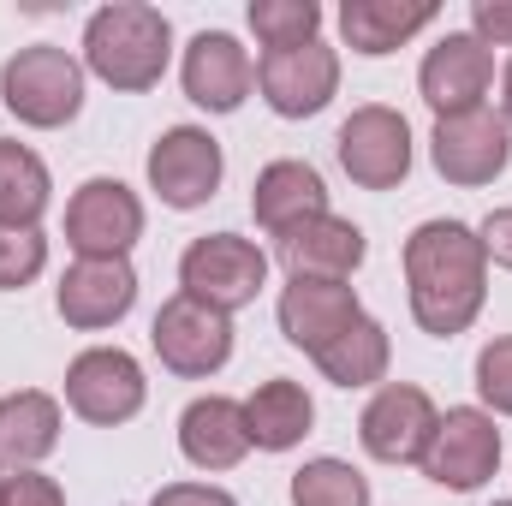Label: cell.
Here are the masks:
<instances>
[{
  "label": "cell",
  "mask_w": 512,
  "mask_h": 506,
  "mask_svg": "<svg viewBox=\"0 0 512 506\" xmlns=\"http://www.w3.org/2000/svg\"><path fill=\"white\" fill-rule=\"evenodd\" d=\"M42 262H48V239L36 227H0V292L36 280Z\"/></svg>",
  "instance_id": "83f0119b"
},
{
  "label": "cell",
  "mask_w": 512,
  "mask_h": 506,
  "mask_svg": "<svg viewBox=\"0 0 512 506\" xmlns=\"http://www.w3.org/2000/svg\"><path fill=\"white\" fill-rule=\"evenodd\" d=\"M417 84H423V102H429L441 120L471 114V108H483V96H489V84H495V54H489L477 36L447 30V36L429 48Z\"/></svg>",
  "instance_id": "8fae6325"
},
{
  "label": "cell",
  "mask_w": 512,
  "mask_h": 506,
  "mask_svg": "<svg viewBox=\"0 0 512 506\" xmlns=\"http://www.w3.org/2000/svg\"><path fill=\"white\" fill-rule=\"evenodd\" d=\"M340 167L364 191H393L411 173V126L393 108H358L340 126Z\"/></svg>",
  "instance_id": "7c38bea8"
},
{
  "label": "cell",
  "mask_w": 512,
  "mask_h": 506,
  "mask_svg": "<svg viewBox=\"0 0 512 506\" xmlns=\"http://www.w3.org/2000/svg\"><path fill=\"white\" fill-rule=\"evenodd\" d=\"M149 185H155L161 203H173V209L209 203L215 185H221V143L197 126L161 131V143L149 149Z\"/></svg>",
  "instance_id": "4fadbf2b"
},
{
  "label": "cell",
  "mask_w": 512,
  "mask_h": 506,
  "mask_svg": "<svg viewBox=\"0 0 512 506\" xmlns=\"http://www.w3.org/2000/svg\"><path fill=\"white\" fill-rule=\"evenodd\" d=\"M483 274H489L483 239L471 227H459V221H423L405 239L411 316L435 340H453V334H465L477 322V310H483Z\"/></svg>",
  "instance_id": "6da1fadb"
},
{
  "label": "cell",
  "mask_w": 512,
  "mask_h": 506,
  "mask_svg": "<svg viewBox=\"0 0 512 506\" xmlns=\"http://www.w3.org/2000/svg\"><path fill=\"white\" fill-rule=\"evenodd\" d=\"M316 364H322V376L340 381V387H370V381L387 376V334L382 322H352L334 346H322L316 352Z\"/></svg>",
  "instance_id": "d4e9b609"
},
{
  "label": "cell",
  "mask_w": 512,
  "mask_h": 506,
  "mask_svg": "<svg viewBox=\"0 0 512 506\" xmlns=\"http://www.w3.org/2000/svg\"><path fill=\"white\" fill-rule=\"evenodd\" d=\"M6 506H66V495H60V483H54V477L18 471V477L6 483Z\"/></svg>",
  "instance_id": "f546056e"
},
{
  "label": "cell",
  "mask_w": 512,
  "mask_h": 506,
  "mask_svg": "<svg viewBox=\"0 0 512 506\" xmlns=\"http://www.w3.org/2000/svg\"><path fill=\"white\" fill-rule=\"evenodd\" d=\"M149 340H155V352H161V364L173 376H215L233 358V322H227V310H215V304H203L191 292H179V298L161 304Z\"/></svg>",
  "instance_id": "277c9868"
},
{
  "label": "cell",
  "mask_w": 512,
  "mask_h": 506,
  "mask_svg": "<svg viewBox=\"0 0 512 506\" xmlns=\"http://www.w3.org/2000/svg\"><path fill=\"white\" fill-rule=\"evenodd\" d=\"M435 423H441V411L429 405V393L393 381V387H382L370 399L358 435H364L370 459H382V465H423V453L435 441Z\"/></svg>",
  "instance_id": "9c48e42d"
},
{
  "label": "cell",
  "mask_w": 512,
  "mask_h": 506,
  "mask_svg": "<svg viewBox=\"0 0 512 506\" xmlns=\"http://www.w3.org/2000/svg\"><path fill=\"white\" fill-rule=\"evenodd\" d=\"M137 233H143V203L120 179H90L66 209V245L78 251V262L126 256L137 245Z\"/></svg>",
  "instance_id": "52a82bcc"
},
{
  "label": "cell",
  "mask_w": 512,
  "mask_h": 506,
  "mask_svg": "<svg viewBox=\"0 0 512 506\" xmlns=\"http://www.w3.org/2000/svg\"><path fill=\"white\" fill-rule=\"evenodd\" d=\"M352 322H364V310H358V292H352L346 280H292V286L280 292V328H286V340L304 346L310 358H316L322 346H334Z\"/></svg>",
  "instance_id": "9a60e30c"
},
{
  "label": "cell",
  "mask_w": 512,
  "mask_h": 506,
  "mask_svg": "<svg viewBox=\"0 0 512 506\" xmlns=\"http://www.w3.org/2000/svg\"><path fill=\"white\" fill-rule=\"evenodd\" d=\"M280 262L292 268V280H346L364 262V233L352 221H304L298 233L280 239Z\"/></svg>",
  "instance_id": "ffe728a7"
},
{
  "label": "cell",
  "mask_w": 512,
  "mask_h": 506,
  "mask_svg": "<svg viewBox=\"0 0 512 506\" xmlns=\"http://www.w3.org/2000/svg\"><path fill=\"white\" fill-rule=\"evenodd\" d=\"M256 84H262L274 114L304 120V114H322L328 96L340 90V60H334V48L304 42V48H286V54H262Z\"/></svg>",
  "instance_id": "5bb4252c"
},
{
  "label": "cell",
  "mask_w": 512,
  "mask_h": 506,
  "mask_svg": "<svg viewBox=\"0 0 512 506\" xmlns=\"http://www.w3.org/2000/svg\"><path fill=\"white\" fill-rule=\"evenodd\" d=\"M0 90H6V108L24 120V126H66L78 108H84V72L66 48H18L0 72Z\"/></svg>",
  "instance_id": "3957f363"
},
{
  "label": "cell",
  "mask_w": 512,
  "mask_h": 506,
  "mask_svg": "<svg viewBox=\"0 0 512 506\" xmlns=\"http://www.w3.org/2000/svg\"><path fill=\"white\" fill-rule=\"evenodd\" d=\"M179 447L197 471H233L251 453V429H245V405L239 399H191L179 417Z\"/></svg>",
  "instance_id": "ac0fdd59"
},
{
  "label": "cell",
  "mask_w": 512,
  "mask_h": 506,
  "mask_svg": "<svg viewBox=\"0 0 512 506\" xmlns=\"http://www.w3.org/2000/svg\"><path fill=\"white\" fill-rule=\"evenodd\" d=\"M429 143H435L441 179H453V185H489L495 173H507L512 161V126L495 108H471V114L441 120Z\"/></svg>",
  "instance_id": "ba28073f"
},
{
  "label": "cell",
  "mask_w": 512,
  "mask_h": 506,
  "mask_svg": "<svg viewBox=\"0 0 512 506\" xmlns=\"http://www.w3.org/2000/svg\"><path fill=\"white\" fill-rule=\"evenodd\" d=\"M501 102H507V126H512V60H507V96Z\"/></svg>",
  "instance_id": "836d02e7"
},
{
  "label": "cell",
  "mask_w": 512,
  "mask_h": 506,
  "mask_svg": "<svg viewBox=\"0 0 512 506\" xmlns=\"http://www.w3.org/2000/svg\"><path fill=\"white\" fill-rule=\"evenodd\" d=\"M495 465H501V429H495V417L459 405V411H447L435 423V441L423 453V477L429 483L465 495V489H483L495 477Z\"/></svg>",
  "instance_id": "8992f818"
},
{
  "label": "cell",
  "mask_w": 512,
  "mask_h": 506,
  "mask_svg": "<svg viewBox=\"0 0 512 506\" xmlns=\"http://www.w3.org/2000/svg\"><path fill=\"white\" fill-rule=\"evenodd\" d=\"M471 18H477V42L483 48L489 42H512V0H477Z\"/></svg>",
  "instance_id": "4dcf8cb0"
},
{
  "label": "cell",
  "mask_w": 512,
  "mask_h": 506,
  "mask_svg": "<svg viewBox=\"0 0 512 506\" xmlns=\"http://www.w3.org/2000/svg\"><path fill=\"white\" fill-rule=\"evenodd\" d=\"M477 393H483L495 411L512 417V334L483 346V358H477Z\"/></svg>",
  "instance_id": "f1b7e54d"
},
{
  "label": "cell",
  "mask_w": 512,
  "mask_h": 506,
  "mask_svg": "<svg viewBox=\"0 0 512 506\" xmlns=\"http://www.w3.org/2000/svg\"><path fill=\"white\" fill-rule=\"evenodd\" d=\"M251 209L274 239L298 233L304 221H322V215H328L322 173L304 167V161H274V167H262V179H256V191H251Z\"/></svg>",
  "instance_id": "d6986e66"
},
{
  "label": "cell",
  "mask_w": 512,
  "mask_h": 506,
  "mask_svg": "<svg viewBox=\"0 0 512 506\" xmlns=\"http://www.w3.org/2000/svg\"><path fill=\"white\" fill-rule=\"evenodd\" d=\"M60 441V405L36 387L0 399V465H36Z\"/></svg>",
  "instance_id": "7402d4cb"
},
{
  "label": "cell",
  "mask_w": 512,
  "mask_h": 506,
  "mask_svg": "<svg viewBox=\"0 0 512 506\" xmlns=\"http://www.w3.org/2000/svg\"><path fill=\"white\" fill-rule=\"evenodd\" d=\"M256 84L251 54L227 36V30H203L191 48H185V96L209 114H233Z\"/></svg>",
  "instance_id": "2e32d148"
},
{
  "label": "cell",
  "mask_w": 512,
  "mask_h": 506,
  "mask_svg": "<svg viewBox=\"0 0 512 506\" xmlns=\"http://www.w3.org/2000/svg\"><path fill=\"white\" fill-rule=\"evenodd\" d=\"M477 239H483V256H495L501 268H512V209H495Z\"/></svg>",
  "instance_id": "d6a6232c"
},
{
  "label": "cell",
  "mask_w": 512,
  "mask_h": 506,
  "mask_svg": "<svg viewBox=\"0 0 512 506\" xmlns=\"http://www.w3.org/2000/svg\"><path fill=\"white\" fill-rule=\"evenodd\" d=\"M167 54H173L167 18L155 6H137V0L102 6L90 18V30H84V60L114 90H149V84H161Z\"/></svg>",
  "instance_id": "7a4b0ae2"
},
{
  "label": "cell",
  "mask_w": 512,
  "mask_h": 506,
  "mask_svg": "<svg viewBox=\"0 0 512 506\" xmlns=\"http://www.w3.org/2000/svg\"><path fill=\"white\" fill-rule=\"evenodd\" d=\"M137 298V274H131L126 256H108V262H72L66 280H60V316L72 328H114Z\"/></svg>",
  "instance_id": "e0dca14e"
},
{
  "label": "cell",
  "mask_w": 512,
  "mask_h": 506,
  "mask_svg": "<svg viewBox=\"0 0 512 506\" xmlns=\"http://www.w3.org/2000/svg\"><path fill=\"white\" fill-rule=\"evenodd\" d=\"M179 280H185L191 298H203L215 310H239V304H251L256 292H262L268 256L256 251L251 239H239V233H209V239H197L185 251Z\"/></svg>",
  "instance_id": "5b68a950"
},
{
  "label": "cell",
  "mask_w": 512,
  "mask_h": 506,
  "mask_svg": "<svg viewBox=\"0 0 512 506\" xmlns=\"http://www.w3.org/2000/svg\"><path fill=\"white\" fill-rule=\"evenodd\" d=\"M495 506H512V501H495Z\"/></svg>",
  "instance_id": "d590c367"
},
{
  "label": "cell",
  "mask_w": 512,
  "mask_h": 506,
  "mask_svg": "<svg viewBox=\"0 0 512 506\" xmlns=\"http://www.w3.org/2000/svg\"><path fill=\"white\" fill-rule=\"evenodd\" d=\"M66 405L84 423H126L143 411V370L120 346H96L84 358H72L66 370Z\"/></svg>",
  "instance_id": "30bf717a"
},
{
  "label": "cell",
  "mask_w": 512,
  "mask_h": 506,
  "mask_svg": "<svg viewBox=\"0 0 512 506\" xmlns=\"http://www.w3.org/2000/svg\"><path fill=\"white\" fill-rule=\"evenodd\" d=\"M310 393L298 381H262L251 399H245V429H251V447H268V453H286L310 435Z\"/></svg>",
  "instance_id": "603a6c76"
},
{
  "label": "cell",
  "mask_w": 512,
  "mask_h": 506,
  "mask_svg": "<svg viewBox=\"0 0 512 506\" xmlns=\"http://www.w3.org/2000/svg\"><path fill=\"white\" fill-rule=\"evenodd\" d=\"M42 209H48V167L24 143L0 137V227H36Z\"/></svg>",
  "instance_id": "cb8c5ba5"
},
{
  "label": "cell",
  "mask_w": 512,
  "mask_h": 506,
  "mask_svg": "<svg viewBox=\"0 0 512 506\" xmlns=\"http://www.w3.org/2000/svg\"><path fill=\"white\" fill-rule=\"evenodd\" d=\"M6 483H12V477H0V506H6Z\"/></svg>",
  "instance_id": "e575fe53"
},
{
  "label": "cell",
  "mask_w": 512,
  "mask_h": 506,
  "mask_svg": "<svg viewBox=\"0 0 512 506\" xmlns=\"http://www.w3.org/2000/svg\"><path fill=\"white\" fill-rule=\"evenodd\" d=\"M292 506H370V483L340 459H310L292 477Z\"/></svg>",
  "instance_id": "4316f807"
},
{
  "label": "cell",
  "mask_w": 512,
  "mask_h": 506,
  "mask_svg": "<svg viewBox=\"0 0 512 506\" xmlns=\"http://www.w3.org/2000/svg\"><path fill=\"white\" fill-rule=\"evenodd\" d=\"M316 24H322V6L316 0H256L251 6V30L262 36L268 54H286V48L316 42Z\"/></svg>",
  "instance_id": "484cf974"
},
{
  "label": "cell",
  "mask_w": 512,
  "mask_h": 506,
  "mask_svg": "<svg viewBox=\"0 0 512 506\" xmlns=\"http://www.w3.org/2000/svg\"><path fill=\"white\" fill-rule=\"evenodd\" d=\"M423 24H435L429 0H346L340 6V30L358 54H393Z\"/></svg>",
  "instance_id": "44dd1931"
},
{
  "label": "cell",
  "mask_w": 512,
  "mask_h": 506,
  "mask_svg": "<svg viewBox=\"0 0 512 506\" xmlns=\"http://www.w3.org/2000/svg\"><path fill=\"white\" fill-rule=\"evenodd\" d=\"M149 506H239L227 489H209V483H173V489H161Z\"/></svg>",
  "instance_id": "1f68e13d"
}]
</instances>
